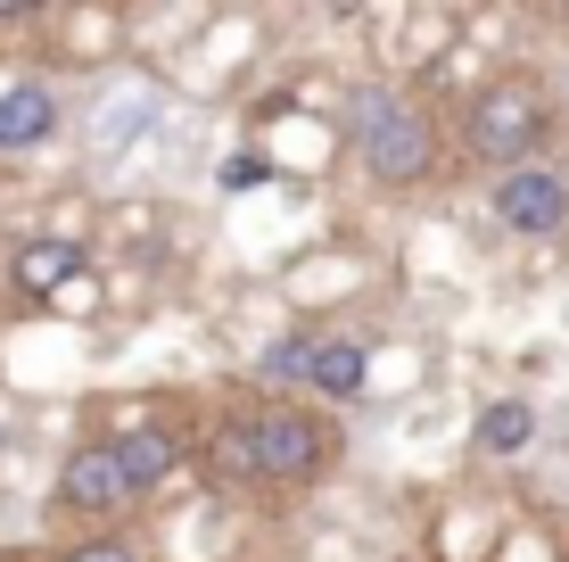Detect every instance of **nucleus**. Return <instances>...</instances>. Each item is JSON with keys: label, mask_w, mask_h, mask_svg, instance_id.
Here are the masks:
<instances>
[{"label": "nucleus", "mask_w": 569, "mask_h": 562, "mask_svg": "<svg viewBox=\"0 0 569 562\" xmlns=\"http://www.w3.org/2000/svg\"><path fill=\"white\" fill-rule=\"evenodd\" d=\"M330 438L322 422L298 414V405H257V414H231L223 431H214V463L240 480H264V489H298V480L322 472Z\"/></svg>", "instance_id": "nucleus-1"}, {"label": "nucleus", "mask_w": 569, "mask_h": 562, "mask_svg": "<svg viewBox=\"0 0 569 562\" xmlns=\"http://www.w3.org/2000/svg\"><path fill=\"white\" fill-rule=\"evenodd\" d=\"M462 141H470V158H479V166H503V174L528 166V158H537V141H545V91L520 83V75H503V83L470 91Z\"/></svg>", "instance_id": "nucleus-2"}, {"label": "nucleus", "mask_w": 569, "mask_h": 562, "mask_svg": "<svg viewBox=\"0 0 569 562\" xmlns=\"http://www.w3.org/2000/svg\"><path fill=\"white\" fill-rule=\"evenodd\" d=\"M356 149H363L371 183H421L429 158H438V132H429L421 108L371 91V100H363V125H356Z\"/></svg>", "instance_id": "nucleus-3"}, {"label": "nucleus", "mask_w": 569, "mask_h": 562, "mask_svg": "<svg viewBox=\"0 0 569 562\" xmlns=\"http://www.w3.org/2000/svg\"><path fill=\"white\" fill-rule=\"evenodd\" d=\"M496 216L520 231V240H545V231H561L569 224V183L553 166H512L496 183Z\"/></svg>", "instance_id": "nucleus-4"}, {"label": "nucleus", "mask_w": 569, "mask_h": 562, "mask_svg": "<svg viewBox=\"0 0 569 562\" xmlns=\"http://www.w3.org/2000/svg\"><path fill=\"white\" fill-rule=\"evenodd\" d=\"M58 505H74V513H116V505H132V496H124V472H116V455H108V438L67 455V472H58Z\"/></svg>", "instance_id": "nucleus-5"}, {"label": "nucleus", "mask_w": 569, "mask_h": 562, "mask_svg": "<svg viewBox=\"0 0 569 562\" xmlns=\"http://www.w3.org/2000/svg\"><path fill=\"white\" fill-rule=\"evenodd\" d=\"M363 381H371L363 339H306V390H322V397H363Z\"/></svg>", "instance_id": "nucleus-6"}, {"label": "nucleus", "mask_w": 569, "mask_h": 562, "mask_svg": "<svg viewBox=\"0 0 569 562\" xmlns=\"http://www.w3.org/2000/svg\"><path fill=\"white\" fill-rule=\"evenodd\" d=\"M58 132V100L42 83H9L0 91V149H33Z\"/></svg>", "instance_id": "nucleus-7"}, {"label": "nucleus", "mask_w": 569, "mask_h": 562, "mask_svg": "<svg viewBox=\"0 0 569 562\" xmlns=\"http://www.w3.org/2000/svg\"><path fill=\"white\" fill-rule=\"evenodd\" d=\"M108 455H116V472H124V496H149L157 480L173 472V438L166 431H124V438H108Z\"/></svg>", "instance_id": "nucleus-8"}, {"label": "nucleus", "mask_w": 569, "mask_h": 562, "mask_svg": "<svg viewBox=\"0 0 569 562\" xmlns=\"http://www.w3.org/2000/svg\"><path fill=\"white\" fill-rule=\"evenodd\" d=\"M67 282H74V248L67 240H33L26 257H17V289H26V298H58Z\"/></svg>", "instance_id": "nucleus-9"}, {"label": "nucleus", "mask_w": 569, "mask_h": 562, "mask_svg": "<svg viewBox=\"0 0 569 562\" xmlns=\"http://www.w3.org/2000/svg\"><path fill=\"white\" fill-rule=\"evenodd\" d=\"M528 438H537V414H528L520 397H496V405L479 414V447H496V455H520Z\"/></svg>", "instance_id": "nucleus-10"}, {"label": "nucleus", "mask_w": 569, "mask_h": 562, "mask_svg": "<svg viewBox=\"0 0 569 562\" xmlns=\"http://www.w3.org/2000/svg\"><path fill=\"white\" fill-rule=\"evenodd\" d=\"M257 381H264V390H289V381H306V332L272 339L264 356H257Z\"/></svg>", "instance_id": "nucleus-11"}, {"label": "nucleus", "mask_w": 569, "mask_h": 562, "mask_svg": "<svg viewBox=\"0 0 569 562\" xmlns=\"http://www.w3.org/2000/svg\"><path fill=\"white\" fill-rule=\"evenodd\" d=\"M223 183H231V190H248V183H264V166H257V158H231V166H223Z\"/></svg>", "instance_id": "nucleus-12"}, {"label": "nucleus", "mask_w": 569, "mask_h": 562, "mask_svg": "<svg viewBox=\"0 0 569 562\" xmlns=\"http://www.w3.org/2000/svg\"><path fill=\"white\" fill-rule=\"evenodd\" d=\"M67 562H132V546H74Z\"/></svg>", "instance_id": "nucleus-13"}]
</instances>
